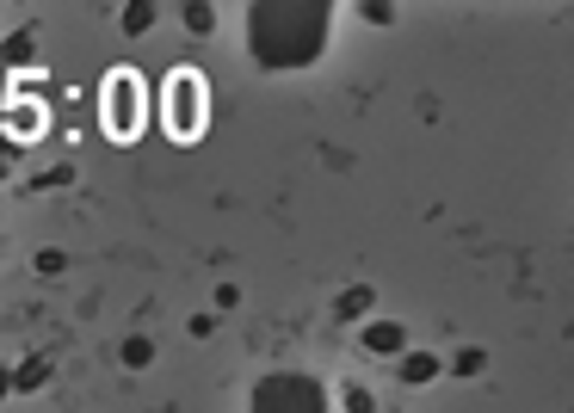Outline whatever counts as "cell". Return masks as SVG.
Returning a JSON list of instances; mask_svg holds the SVG:
<instances>
[{
	"label": "cell",
	"mask_w": 574,
	"mask_h": 413,
	"mask_svg": "<svg viewBox=\"0 0 574 413\" xmlns=\"http://www.w3.org/2000/svg\"><path fill=\"white\" fill-rule=\"evenodd\" d=\"M13 370V395H38L50 383V358H25V364H7Z\"/></svg>",
	"instance_id": "cell-9"
},
{
	"label": "cell",
	"mask_w": 574,
	"mask_h": 413,
	"mask_svg": "<svg viewBox=\"0 0 574 413\" xmlns=\"http://www.w3.org/2000/svg\"><path fill=\"white\" fill-rule=\"evenodd\" d=\"M358 346H365L371 358H402V352H408V327L389 321V315H377V321L358 327Z\"/></svg>",
	"instance_id": "cell-6"
},
{
	"label": "cell",
	"mask_w": 574,
	"mask_h": 413,
	"mask_svg": "<svg viewBox=\"0 0 574 413\" xmlns=\"http://www.w3.org/2000/svg\"><path fill=\"white\" fill-rule=\"evenodd\" d=\"M118 364L124 370H149L155 364V340H149V333H130V340L118 346Z\"/></svg>",
	"instance_id": "cell-11"
},
{
	"label": "cell",
	"mask_w": 574,
	"mask_h": 413,
	"mask_svg": "<svg viewBox=\"0 0 574 413\" xmlns=\"http://www.w3.org/2000/svg\"><path fill=\"white\" fill-rule=\"evenodd\" d=\"M445 370H451V377H463V383H470V377H482V370H488V352H482V346H457Z\"/></svg>",
	"instance_id": "cell-12"
},
{
	"label": "cell",
	"mask_w": 574,
	"mask_h": 413,
	"mask_svg": "<svg viewBox=\"0 0 574 413\" xmlns=\"http://www.w3.org/2000/svg\"><path fill=\"white\" fill-rule=\"evenodd\" d=\"M44 87H38V74L31 81H19V93H13V105H7V118H0V136H7L13 148H25V142H38L44 130H50V111H44Z\"/></svg>",
	"instance_id": "cell-5"
},
{
	"label": "cell",
	"mask_w": 574,
	"mask_h": 413,
	"mask_svg": "<svg viewBox=\"0 0 574 413\" xmlns=\"http://www.w3.org/2000/svg\"><path fill=\"white\" fill-rule=\"evenodd\" d=\"M396 377H402L408 389H426V383H439V377H445V358H439V352H414V346H408V352L396 358Z\"/></svg>",
	"instance_id": "cell-7"
},
{
	"label": "cell",
	"mask_w": 574,
	"mask_h": 413,
	"mask_svg": "<svg viewBox=\"0 0 574 413\" xmlns=\"http://www.w3.org/2000/svg\"><path fill=\"white\" fill-rule=\"evenodd\" d=\"M31 266H38V278H62V272H68V253H62V247H44Z\"/></svg>",
	"instance_id": "cell-17"
},
{
	"label": "cell",
	"mask_w": 574,
	"mask_h": 413,
	"mask_svg": "<svg viewBox=\"0 0 574 413\" xmlns=\"http://www.w3.org/2000/svg\"><path fill=\"white\" fill-rule=\"evenodd\" d=\"M155 19H161V7H155V0H136V7H118V31H124V37L155 31Z\"/></svg>",
	"instance_id": "cell-10"
},
{
	"label": "cell",
	"mask_w": 574,
	"mask_h": 413,
	"mask_svg": "<svg viewBox=\"0 0 574 413\" xmlns=\"http://www.w3.org/2000/svg\"><path fill=\"white\" fill-rule=\"evenodd\" d=\"M142 118H149V87H142L136 68H112L99 87V130L112 142H136Z\"/></svg>",
	"instance_id": "cell-2"
},
{
	"label": "cell",
	"mask_w": 574,
	"mask_h": 413,
	"mask_svg": "<svg viewBox=\"0 0 574 413\" xmlns=\"http://www.w3.org/2000/svg\"><path fill=\"white\" fill-rule=\"evenodd\" d=\"M68 179H75V173H68V167H44L38 179H25V192H62Z\"/></svg>",
	"instance_id": "cell-16"
},
{
	"label": "cell",
	"mask_w": 574,
	"mask_h": 413,
	"mask_svg": "<svg viewBox=\"0 0 574 413\" xmlns=\"http://www.w3.org/2000/svg\"><path fill=\"white\" fill-rule=\"evenodd\" d=\"M334 31L328 0H254L247 7V56L272 74H297L315 68Z\"/></svg>",
	"instance_id": "cell-1"
},
{
	"label": "cell",
	"mask_w": 574,
	"mask_h": 413,
	"mask_svg": "<svg viewBox=\"0 0 574 413\" xmlns=\"http://www.w3.org/2000/svg\"><path fill=\"white\" fill-rule=\"evenodd\" d=\"M186 333H192V340H210V333H217V315H210V309H204V315H192V321H186Z\"/></svg>",
	"instance_id": "cell-19"
},
{
	"label": "cell",
	"mask_w": 574,
	"mask_h": 413,
	"mask_svg": "<svg viewBox=\"0 0 574 413\" xmlns=\"http://www.w3.org/2000/svg\"><path fill=\"white\" fill-rule=\"evenodd\" d=\"M161 118L179 142H198L204 136V118H210V87L198 68H173L167 87H161Z\"/></svg>",
	"instance_id": "cell-4"
},
{
	"label": "cell",
	"mask_w": 574,
	"mask_h": 413,
	"mask_svg": "<svg viewBox=\"0 0 574 413\" xmlns=\"http://www.w3.org/2000/svg\"><path fill=\"white\" fill-rule=\"evenodd\" d=\"M7 179H13V161H7V155H0V185H7Z\"/></svg>",
	"instance_id": "cell-21"
},
{
	"label": "cell",
	"mask_w": 574,
	"mask_h": 413,
	"mask_svg": "<svg viewBox=\"0 0 574 413\" xmlns=\"http://www.w3.org/2000/svg\"><path fill=\"white\" fill-rule=\"evenodd\" d=\"M0 68H31V31H7V37H0Z\"/></svg>",
	"instance_id": "cell-13"
},
{
	"label": "cell",
	"mask_w": 574,
	"mask_h": 413,
	"mask_svg": "<svg viewBox=\"0 0 574 413\" xmlns=\"http://www.w3.org/2000/svg\"><path fill=\"white\" fill-rule=\"evenodd\" d=\"M7 395H13V370H7V364H0V401H7Z\"/></svg>",
	"instance_id": "cell-20"
},
{
	"label": "cell",
	"mask_w": 574,
	"mask_h": 413,
	"mask_svg": "<svg viewBox=\"0 0 574 413\" xmlns=\"http://www.w3.org/2000/svg\"><path fill=\"white\" fill-rule=\"evenodd\" d=\"M247 413H328V389L309 370H266L247 395Z\"/></svg>",
	"instance_id": "cell-3"
},
{
	"label": "cell",
	"mask_w": 574,
	"mask_h": 413,
	"mask_svg": "<svg viewBox=\"0 0 574 413\" xmlns=\"http://www.w3.org/2000/svg\"><path fill=\"white\" fill-rule=\"evenodd\" d=\"M340 407H346V413H383V401H377L365 383H346V389H340Z\"/></svg>",
	"instance_id": "cell-15"
},
{
	"label": "cell",
	"mask_w": 574,
	"mask_h": 413,
	"mask_svg": "<svg viewBox=\"0 0 574 413\" xmlns=\"http://www.w3.org/2000/svg\"><path fill=\"white\" fill-rule=\"evenodd\" d=\"M179 25H186L192 37H210V25H217V7H204V0H192V7H179Z\"/></svg>",
	"instance_id": "cell-14"
},
{
	"label": "cell",
	"mask_w": 574,
	"mask_h": 413,
	"mask_svg": "<svg viewBox=\"0 0 574 413\" xmlns=\"http://www.w3.org/2000/svg\"><path fill=\"white\" fill-rule=\"evenodd\" d=\"M371 309H377V284H365V278H358V284H346L340 296H334V315L352 327V321H371Z\"/></svg>",
	"instance_id": "cell-8"
},
{
	"label": "cell",
	"mask_w": 574,
	"mask_h": 413,
	"mask_svg": "<svg viewBox=\"0 0 574 413\" xmlns=\"http://www.w3.org/2000/svg\"><path fill=\"white\" fill-rule=\"evenodd\" d=\"M358 19H365V25H396L402 13H396V7H383V0H358Z\"/></svg>",
	"instance_id": "cell-18"
}]
</instances>
